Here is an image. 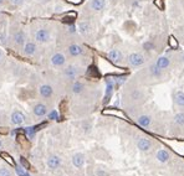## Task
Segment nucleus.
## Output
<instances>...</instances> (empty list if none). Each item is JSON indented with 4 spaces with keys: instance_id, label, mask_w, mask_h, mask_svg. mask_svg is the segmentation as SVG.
<instances>
[{
    "instance_id": "1",
    "label": "nucleus",
    "mask_w": 184,
    "mask_h": 176,
    "mask_svg": "<svg viewBox=\"0 0 184 176\" xmlns=\"http://www.w3.org/2000/svg\"><path fill=\"white\" fill-rule=\"evenodd\" d=\"M127 60H128L129 66H132V67H139V66H142L144 63L146 58H144L143 55L139 53V52H133V53H131L128 56Z\"/></svg>"
},
{
    "instance_id": "2",
    "label": "nucleus",
    "mask_w": 184,
    "mask_h": 176,
    "mask_svg": "<svg viewBox=\"0 0 184 176\" xmlns=\"http://www.w3.org/2000/svg\"><path fill=\"white\" fill-rule=\"evenodd\" d=\"M113 89H114V79L107 78L106 79V94H105V99H103L105 104H107L108 100L111 99V96L113 93Z\"/></svg>"
},
{
    "instance_id": "3",
    "label": "nucleus",
    "mask_w": 184,
    "mask_h": 176,
    "mask_svg": "<svg viewBox=\"0 0 184 176\" xmlns=\"http://www.w3.org/2000/svg\"><path fill=\"white\" fill-rule=\"evenodd\" d=\"M35 40L40 44H45L50 40V31L46 29H40L35 33Z\"/></svg>"
},
{
    "instance_id": "4",
    "label": "nucleus",
    "mask_w": 184,
    "mask_h": 176,
    "mask_svg": "<svg viewBox=\"0 0 184 176\" xmlns=\"http://www.w3.org/2000/svg\"><path fill=\"white\" fill-rule=\"evenodd\" d=\"M108 58L113 62V63H121L123 61V55L118 50H111L108 52Z\"/></svg>"
},
{
    "instance_id": "5",
    "label": "nucleus",
    "mask_w": 184,
    "mask_h": 176,
    "mask_svg": "<svg viewBox=\"0 0 184 176\" xmlns=\"http://www.w3.org/2000/svg\"><path fill=\"white\" fill-rule=\"evenodd\" d=\"M65 62H66V57L60 52H57V53L51 56V63L55 67H61V66L65 65Z\"/></svg>"
},
{
    "instance_id": "6",
    "label": "nucleus",
    "mask_w": 184,
    "mask_h": 176,
    "mask_svg": "<svg viewBox=\"0 0 184 176\" xmlns=\"http://www.w3.org/2000/svg\"><path fill=\"white\" fill-rule=\"evenodd\" d=\"M64 74H65L66 78L75 79V78L77 77V74H79V70H77L76 66H67L65 68V71H64Z\"/></svg>"
},
{
    "instance_id": "7",
    "label": "nucleus",
    "mask_w": 184,
    "mask_h": 176,
    "mask_svg": "<svg viewBox=\"0 0 184 176\" xmlns=\"http://www.w3.org/2000/svg\"><path fill=\"white\" fill-rule=\"evenodd\" d=\"M137 146L142 151H148V150H150V148H152V143H150V140L147 138H139L137 141Z\"/></svg>"
},
{
    "instance_id": "8",
    "label": "nucleus",
    "mask_w": 184,
    "mask_h": 176,
    "mask_svg": "<svg viewBox=\"0 0 184 176\" xmlns=\"http://www.w3.org/2000/svg\"><path fill=\"white\" fill-rule=\"evenodd\" d=\"M24 122H25V115L21 112H19V111L13 112V114H11V123L13 124H15V125H21Z\"/></svg>"
},
{
    "instance_id": "9",
    "label": "nucleus",
    "mask_w": 184,
    "mask_h": 176,
    "mask_svg": "<svg viewBox=\"0 0 184 176\" xmlns=\"http://www.w3.org/2000/svg\"><path fill=\"white\" fill-rule=\"evenodd\" d=\"M39 92H40V96L41 97L50 98V97L52 96V93H54V89H52L51 86H49V85H43V86H40Z\"/></svg>"
},
{
    "instance_id": "10",
    "label": "nucleus",
    "mask_w": 184,
    "mask_h": 176,
    "mask_svg": "<svg viewBox=\"0 0 184 176\" xmlns=\"http://www.w3.org/2000/svg\"><path fill=\"white\" fill-rule=\"evenodd\" d=\"M60 164H61V159L58 156H56V155H52V156H50L47 159V166L51 170H56L57 167L60 166Z\"/></svg>"
},
{
    "instance_id": "11",
    "label": "nucleus",
    "mask_w": 184,
    "mask_h": 176,
    "mask_svg": "<svg viewBox=\"0 0 184 176\" xmlns=\"http://www.w3.org/2000/svg\"><path fill=\"white\" fill-rule=\"evenodd\" d=\"M36 45L34 42H26L24 45V48H22V52L26 55V56H32V55H35L36 53Z\"/></svg>"
},
{
    "instance_id": "12",
    "label": "nucleus",
    "mask_w": 184,
    "mask_h": 176,
    "mask_svg": "<svg viewBox=\"0 0 184 176\" xmlns=\"http://www.w3.org/2000/svg\"><path fill=\"white\" fill-rule=\"evenodd\" d=\"M91 9L95 11H101L106 6V0H91Z\"/></svg>"
},
{
    "instance_id": "13",
    "label": "nucleus",
    "mask_w": 184,
    "mask_h": 176,
    "mask_svg": "<svg viewBox=\"0 0 184 176\" xmlns=\"http://www.w3.org/2000/svg\"><path fill=\"white\" fill-rule=\"evenodd\" d=\"M72 164L75 167H82L83 164H85V156L81 153H77L72 156Z\"/></svg>"
},
{
    "instance_id": "14",
    "label": "nucleus",
    "mask_w": 184,
    "mask_h": 176,
    "mask_svg": "<svg viewBox=\"0 0 184 176\" xmlns=\"http://www.w3.org/2000/svg\"><path fill=\"white\" fill-rule=\"evenodd\" d=\"M47 113V107L43 103H37L35 107H34V114L36 117H44L46 115Z\"/></svg>"
},
{
    "instance_id": "15",
    "label": "nucleus",
    "mask_w": 184,
    "mask_h": 176,
    "mask_svg": "<svg viewBox=\"0 0 184 176\" xmlns=\"http://www.w3.org/2000/svg\"><path fill=\"white\" fill-rule=\"evenodd\" d=\"M137 123L141 125L142 128H147V127L150 125V123H152V118H150L149 115H146V114L139 115L138 119H137Z\"/></svg>"
},
{
    "instance_id": "16",
    "label": "nucleus",
    "mask_w": 184,
    "mask_h": 176,
    "mask_svg": "<svg viewBox=\"0 0 184 176\" xmlns=\"http://www.w3.org/2000/svg\"><path fill=\"white\" fill-rule=\"evenodd\" d=\"M171 159V154L167 151V150H164V149H162V150H159V151L157 153V160L158 161H161V163H167Z\"/></svg>"
},
{
    "instance_id": "17",
    "label": "nucleus",
    "mask_w": 184,
    "mask_h": 176,
    "mask_svg": "<svg viewBox=\"0 0 184 176\" xmlns=\"http://www.w3.org/2000/svg\"><path fill=\"white\" fill-rule=\"evenodd\" d=\"M14 41L16 45H24L25 44V39H26V36H25L24 31H16L14 33Z\"/></svg>"
},
{
    "instance_id": "18",
    "label": "nucleus",
    "mask_w": 184,
    "mask_h": 176,
    "mask_svg": "<svg viewBox=\"0 0 184 176\" xmlns=\"http://www.w3.org/2000/svg\"><path fill=\"white\" fill-rule=\"evenodd\" d=\"M156 65L159 67L161 70H164V68H167V67L169 66V58L167 57V56H161V57L157 60Z\"/></svg>"
},
{
    "instance_id": "19",
    "label": "nucleus",
    "mask_w": 184,
    "mask_h": 176,
    "mask_svg": "<svg viewBox=\"0 0 184 176\" xmlns=\"http://www.w3.org/2000/svg\"><path fill=\"white\" fill-rule=\"evenodd\" d=\"M69 52L71 56H80L82 52H83V48L80 46V45H76V44H73L69 47Z\"/></svg>"
},
{
    "instance_id": "20",
    "label": "nucleus",
    "mask_w": 184,
    "mask_h": 176,
    "mask_svg": "<svg viewBox=\"0 0 184 176\" xmlns=\"http://www.w3.org/2000/svg\"><path fill=\"white\" fill-rule=\"evenodd\" d=\"M174 102L177 103V105H179V107H184V92L183 91L175 92V94H174Z\"/></svg>"
},
{
    "instance_id": "21",
    "label": "nucleus",
    "mask_w": 184,
    "mask_h": 176,
    "mask_svg": "<svg viewBox=\"0 0 184 176\" xmlns=\"http://www.w3.org/2000/svg\"><path fill=\"white\" fill-rule=\"evenodd\" d=\"M79 30L81 33H88L91 30V25L87 21H82L79 24Z\"/></svg>"
},
{
    "instance_id": "22",
    "label": "nucleus",
    "mask_w": 184,
    "mask_h": 176,
    "mask_svg": "<svg viewBox=\"0 0 184 176\" xmlns=\"http://www.w3.org/2000/svg\"><path fill=\"white\" fill-rule=\"evenodd\" d=\"M83 88H85V86H83V83H81V82H75L73 85H72V92L73 93H76V94H79V93H81V92L83 91Z\"/></svg>"
},
{
    "instance_id": "23",
    "label": "nucleus",
    "mask_w": 184,
    "mask_h": 176,
    "mask_svg": "<svg viewBox=\"0 0 184 176\" xmlns=\"http://www.w3.org/2000/svg\"><path fill=\"white\" fill-rule=\"evenodd\" d=\"M0 156H1L5 161H7L11 166H14V167H16V164H15V161H14V159L7 154V153H5V151H3V153H0Z\"/></svg>"
},
{
    "instance_id": "24",
    "label": "nucleus",
    "mask_w": 184,
    "mask_h": 176,
    "mask_svg": "<svg viewBox=\"0 0 184 176\" xmlns=\"http://www.w3.org/2000/svg\"><path fill=\"white\" fill-rule=\"evenodd\" d=\"M149 71H150V73H152V76H154V77H161L162 70L157 65H152V66H150L149 67Z\"/></svg>"
},
{
    "instance_id": "25",
    "label": "nucleus",
    "mask_w": 184,
    "mask_h": 176,
    "mask_svg": "<svg viewBox=\"0 0 184 176\" xmlns=\"http://www.w3.org/2000/svg\"><path fill=\"white\" fill-rule=\"evenodd\" d=\"M174 122L180 127H184V113H178L174 115Z\"/></svg>"
},
{
    "instance_id": "26",
    "label": "nucleus",
    "mask_w": 184,
    "mask_h": 176,
    "mask_svg": "<svg viewBox=\"0 0 184 176\" xmlns=\"http://www.w3.org/2000/svg\"><path fill=\"white\" fill-rule=\"evenodd\" d=\"M142 92L141 91H138V89H136V91H132L131 92V94H129V97H131V99H133V100H138V99H141L142 98Z\"/></svg>"
},
{
    "instance_id": "27",
    "label": "nucleus",
    "mask_w": 184,
    "mask_h": 176,
    "mask_svg": "<svg viewBox=\"0 0 184 176\" xmlns=\"http://www.w3.org/2000/svg\"><path fill=\"white\" fill-rule=\"evenodd\" d=\"M20 164H21V166L24 167V169H26V170H29L30 167H31L30 163H29V161H28L25 157H22V156H20Z\"/></svg>"
},
{
    "instance_id": "28",
    "label": "nucleus",
    "mask_w": 184,
    "mask_h": 176,
    "mask_svg": "<svg viewBox=\"0 0 184 176\" xmlns=\"http://www.w3.org/2000/svg\"><path fill=\"white\" fill-rule=\"evenodd\" d=\"M143 48L147 50V51H150V50H153L154 48V45L150 42V41H147V42L143 44Z\"/></svg>"
},
{
    "instance_id": "29",
    "label": "nucleus",
    "mask_w": 184,
    "mask_h": 176,
    "mask_svg": "<svg viewBox=\"0 0 184 176\" xmlns=\"http://www.w3.org/2000/svg\"><path fill=\"white\" fill-rule=\"evenodd\" d=\"M0 176H11V171L9 169H0Z\"/></svg>"
},
{
    "instance_id": "30",
    "label": "nucleus",
    "mask_w": 184,
    "mask_h": 176,
    "mask_svg": "<svg viewBox=\"0 0 184 176\" xmlns=\"http://www.w3.org/2000/svg\"><path fill=\"white\" fill-rule=\"evenodd\" d=\"M49 118L52 119V120H56V119L58 118V113H57L56 111H51V112L49 113Z\"/></svg>"
},
{
    "instance_id": "31",
    "label": "nucleus",
    "mask_w": 184,
    "mask_h": 176,
    "mask_svg": "<svg viewBox=\"0 0 184 176\" xmlns=\"http://www.w3.org/2000/svg\"><path fill=\"white\" fill-rule=\"evenodd\" d=\"M154 5L159 10H163V7H164V3H162V0H154Z\"/></svg>"
},
{
    "instance_id": "32",
    "label": "nucleus",
    "mask_w": 184,
    "mask_h": 176,
    "mask_svg": "<svg viewBox=\"0 0 184 176\" xmlns=\"http://www.w3.org/2000/svg\"><path fill=\"white\" fill-rule=\"evenodd\" d=\"M126 81H127V76H121V77H118V78H117V79H116V82H117V85H120V86L122 85V83H123V82H126Z\"/></svg>"
},
{
    "instance_id": "33",
    "label": "nucleus",
    "mask_w": 184,
    "mask_h": 176,
    "mask_svg": "<svg viewBox=\"0 0 184 176\" xmlns=\"http://www.w3.org/2000/svg\"><path fill=\"white\" fill-rule=\"evenodd\" d=\"M5 44H6V36L4 32H1L0 33V45H5Z\"/></svg>"
},
{
    "instance_id": "34",
    "label": "nucleus",
    "mask_w": 184,
    "mask_h": 176,
    "mask_svg": "<svg viewBox=\"0 0 184 176\" xmlns=\"http://www.w3.org/2000/svg\"><path fill=\"white\" fill-rule=\"evenodd\" d=\"M10 1H11L13 5H21L25 0H10Z\"/></svg>"
},
{
    "instance_id": "35",
    "label": "nucleus",
    "mask_w": 184,
    "mask_h": 176,
    "mask_svg": "<svg viewBox=\"0 0 184 176\" xmlns=\"http://www.w3.org/2000/svg\"><path fill=\"white\" fill-rule=\"evenodd\" d=\"M169 42H171V46H177V41H175L173 37L169 39Z\"/></svg>"
},
{
    "instance_id": "36",
    "label": "nucleus",
    "mask_w": 184,
    "mask_h": 176,
    "mask_svg": "<svg viewBox=\"0 0 184 176\" xmlns=\"http://www.w3.org/2000/svg\"><path fill=\"white\" fill-rule=\"evenodd\" d=\"M97 175H98V176H106V174H105L103 171H98V172H97Z\"/></svg>"
},
{
    "instance_id": "37",
    "label": "nucleus",
    "mask_w": 184,
    "mask_h": 176,
    "mask_svg": "<svg viewBox=\"0 0 184 176\" xmlns=\"http://www.w3.org/2000/svg\"><path fill=\"white\" fill-rule=\"evenodd\" d=\"M6 133V130L5 129H3V128H0V134H5Z\"/></svg>"
},
{
    "instance_id": "38",
    "label": "nucleus",
    "mask_w": 184,
    "mask_h": 176,
    "mask_svg": "<svg viewBox=\"0 0 184 176\" xmlns=\"http://www.w3.org/2000/svg\"><path fill=\"white\" fill-rule=\"evenodd\" d=\"M70 31H71V32H75V31H76V29H75V26H71V27H70Z\"/></svg>"
},
{
    "instance_id": "39",
    "label": "nucleus",
    "mask_w": 184,
    "mask_h": 176,
    "mask_svg": "<svg viewBox=\"0 0 184 176\" xmlns=\"http://www.w3.org/2000/svg\"><path fill=\"white\" fill-rule=\"evenodd\" d=\"M3 3H4V0H0V5H1Z\"/></svg>"
},
{
    "instance_id": "40",
    "label": "nucleus",
    "mask_w": 184,
    "mask_h": 176,
    "mask_svg": "<svg viewBox=\"0 0 184 176\" xmlns=\"http://www.w3.org/2000/svg\"><path fill=\"white\" fill-rule=\"evenodd\" d=\"M1 56H3V52H1V51H0V58H1Z\"/></svg>"
},
{
    "instance_id": "41",
    "label": "nucleus",
    "mask_w": 184,
    "mask_h": 176,
    "mask_svg": "<svg viewBox=\"0 0 184 176\" xmlns=\"http://www.w3.org/2000/svg\"><path fill=\"white\" fill-rule=\"evenodd\" d=\"M182 60H183V61H184V53H183V56H182Z\"/></svg>"
},
{
    "instance_id": "42",
    "label": "nucleus",
    "mask_w": 184,
    "mask_h": 176,
    "mask_svg": "<svg viewBox=\"0 0 184 176\" xmlns=\"http://www.w3.org/2000/svg\"><path fill=\"white\" fill-rule=\"evenodd\" d=\"M0 146H1V141H0Z\"/></svg>"
},
{
    "instance_id": "43",
    "label": "nucleus",
    "mask_w": 184,
    "mask_h": 176,
    "mask_svg": "<svg viewBox=\"0 0 184 176\" xmlns=\"http://www.w3.org/2000/svg\"><path fill=\"white\" fill-rule=\"evenodd\" d=\"M20 176H24V175H20Z\"/></svg>"
}]
</instances>
